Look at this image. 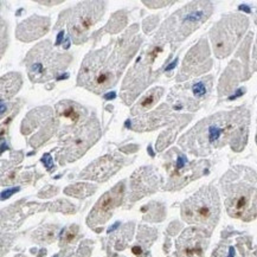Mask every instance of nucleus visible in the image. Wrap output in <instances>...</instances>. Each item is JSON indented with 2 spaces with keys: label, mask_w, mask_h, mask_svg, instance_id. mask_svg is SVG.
Listing matches in <instances>:
<instances>
[{
  "label": "nucleus",
  "mask_w": 257,
  "mask_h": 257,
  "mask_svg": "<svg viewBox=\"0 0 257 257\" xmlns=\"http://www.w3.org/2000/svg\"><path fill=\"white\" fill-rule=\"evenodd\" d=\"M249 120V110L245 107L211 115L184 135L179 145L187 152L199 157L207 156L211 151L225 145L239 152L248 140Z\"/></svg>",
  "instance_id": "1"
},
{
  "label": "nucleus",
  "mask_w": 257,
  "mask_h": 257,
  "mask_svg": "<svg viewBox=\"0 0 257 257\" xmlns=\"http://www.w3.org/2000/svg\"><path fill=\"white\" fill-rule=\"evenodd\" d=\"M138 39V36L127 32L114 47L108 45L89 55L81 67L78 84L95 93L113 87L124 65L140 47Z\"/></svg>",
  "instance_id": "2"
},
{
  "label": "nucleus",
  "mask_w": 257,
  "mask_h": 257,
  "mask_svg": "<svg viewBox=\"0 0 257 257\" xmlns=\"http://www.w3.org/2000/svg\"><path fill=\"white\" fill-rule=\"evenodd\" d=\"M257 173L244 166L230 170L220 180L230 217L243 222L257 219Z\"/></svg>",
  "instance_id": "3"
},
{
  "label": "nucleus",
  "mask_w": 257,
  "mask_h": 257,
  "mask_svg": "<svg viewBox=\"0 0 257 257\" xmlns=\"http://www.w3.org/2000/svg\"><path fill=\"white\" fill-rule=\"evenodd\" d=\"M220 216V200L213 186H204L181 204V218L186 223L205 229L210 233Z\"/></svg>",
  "instance_id": "4"
},
{
  "label": "nucleus",
  "mask_w": 257,
  "mask_h": 257,
  "mask_svg": "<svg viewBox=\"0 0 257 257\" xmlns=\"http://www.w3.org/2000/svg\"><path fill=\"white\" fill-rule=\"evenodd\" d=\"M212 12L213 6L209 2L190 3L165 22L159 35L170 42L183 41L206 22Z\"/></svg>",
  "instance_id": "5"
},
{
  "label": "nucleus",
  "mask_w": 257,
  "mask_h": 257,
  "mask_svg": "<svg viewBox=\"0 0 257 257\" xmlns=\"http://www.w3.org/2000/svg\"><path fill=\"white\" fill-rule=\"evenodd\" d=\"M71 57L51 50L50 42H44L29 52L26 57L29 77L32 82H47L68 67Z\"/></svg>",
  "instance_id": "6"
},
{
  "label": "nucleus",
  "mask_w": 257,
  "mask_h": 257,
  "mask_svg": "<svg viewBox=\"0 0 257 257\" xmlns=\"http://www.w3.org/2000/svg\"><path fill=\"white\" fill-rule=\"evenodd\" d=\"M248 25L249 21L242 15H229L220 19L210 31L216 57L224 58L231 54Z\"/></svg>",
  "instance_id": "7"
},
{
  "label": "nucleus",
  "mask_w": 257,
  "mask_h": 257,
  "mask_svg": "<svg viewBox=\"0 0 257 257\" xmlns=\"http://www.w3.org/2000/svg\"><path fill=\"white\" fill-rule=\"evenodd\" d=\"M166 171L169 173V183L166 190H180L191 181L209 172L210 163L206 160L189 161L179 150L173 148L166 156Z\"/></svg>",
  "instance_id": "8"
},
{
  "label": "nucleus",
  "mask_w": 257,
  "mask_h": 257,
  "mask_svg": "<svg viewBox=\"0 0 257 257\" xmlns=\"http://www.w3.org/2000/svg\"><path fill=\"white\" fill-rule=\"evenodd\" d=\"M104 11V3L85 2L71 10L68 21V30L70 37L76 44L85 41L89 31L102 17Z\"/></svg>",
  "instance_id": "9"
},
{
  "label": "nucleus",
  "mask_w": 257,
  "mask_h": 257,
  "mask_svg": "<svg viewBox=\"0 0 257 257\" xmlns=\"http://www.w3.org/2000/svg\"><path fill=\"white\" fill-rule=\"evenodd\" d=\"M209 231L198 226L184 230L176 240V249L169 257H205L210 243Z\"/></svg>",
  "instance_id": "10"
},
{
  "label": "nucleus",
  "mask_w": 257,
  "mask_h": 257,
  "mask_svg": "<svg viewBox=\"0 0 257 257\" xmlns=\"http://www.w3.org/2000/svg\"><path fill=\"white\" fill-rule=\"evenodd\" d=\"M124 198V183L121 181L115 185L113 189L105 192L97 203L95 204L93 210L89 213L87 223L90 228L103 225L113 215L114 210L121 205Z\"/></svg>",
  "instance_id": "11"
},
{
  "label": "nucleus",
  "mask_w": 257,
  "mask_h": 257,
  "mask_svg": "<svg viewBox=\"0 0 257 257\" xmlns=\"http://www.w3.org/2000/svg\"><path fill=\"white\" fill-rule=\"evenodd\" d=\"M211 67H212V61L210 57L209 45H207L206 39L202 38L187 52L180 74L178 75V81L181 82L190 77L198 76L209 71Z\"/></svg>",
  "instance_id": "12"
},
{
  "label": "nucleus",
  "mask_w": 257,
  "mask_h": 257,
  "mask_svg": "<svg viewBox=\"0 0 257 257\" xmlns=\"http://www.w3.org/2000/svg\"><path fill=\"white\" fill-rule=\"evenodd\" d=\"M211 257H257V243L251 236L235 232L220 240Z\"/></svg>",
  "instance_id": "13"
},
{
  "label": "nucleus",
  "mask_w": 257,
  "mask_h": 257,
  "mask_svg": "<svg viewBox=\"0 0 257 257\" xmlns=\"http://www.w3.org/2000/svg\"><path fill=\"white\" fill-rule=\"evenodd\" d=\"M98 134L96 121H88L83 127L78 128L77 132L71 133L70 137L64 138V158H67L68 161L76 160L97 140Z\"/></svg>",
  "instance_id": "14"
},
{
  "label": "nucleus",
  "mask_w": 257,
  "mask_h": 257,
  "mask_svg": "<svg viewBox=\"0 0 257 257\" xmlns=\"http://www.w3.org/2000/svg\"><path fill=\"white\" fill-rule=\"evenodd\" d=\"M123 160L121 157H116L114 154L104 156L100 159L95 160L90 164L83 172H81V178L83 179H91L96 181H104L108 178L116 173L122 167Z\"/></svg>",
  "instance_id": "15"
},
{
  "label": "nucleus",
  "mask_w": 257,
  "mask_h": 257,
  "mask_svg": "<svg viewBox=\"0 0 257 257\" xmlns=\"http://www.w3.org/2000/svg\"><path fill=\"white\" fill-rule=\"evenodd\" d=\"M132 200L141 199L148 193H152L159 186V176L152 169L138 170L132 177Z\"/></svg>",
  "instance_id": "16"
},
{
  "label": "nucleus",
  "mask_w": 257,
  "mask_h": 257,
  "mask_svg": "<svg viewBox=\"0 0 257 257\" xmlns=\"http://www.w3.org/2000/svg\"><path fill=\"white\" fill-rule=\"evenodd\" d=\"M49 26H50V21L48 18L35 16V17L23 22L18 26L17 36L23 42L35 41V39L42 37L43 35L47 34Z\"/></svg>",
  "instance_id": "17"
},
{
  "label": "nucleus",
  "mask_w": 257,
  "mask_h": 257,
  "mask_svg": "<svg viewBox=\"0 0 257 257\" xmlns=\"http://www.w3.org/2000/svg\"><path fill=\"white\" fill-rule=\"evenodd\" d=\"M22 85V77L21 75L8 74L6 76L2 78V100L4 101L5 98H9L15 95L19 90Z\"/></svg>",
  "instance_id": "18"
},
{
  "label": "nucleus",
  "mask_w": 257,
  "mask_h": 257,
  "mask_svg": "<svg viewBox=\"0 0 257 257\" xmlns=\"http://www.w3.org/2000/svg\"><path fill=\"white\" fill-rule=\"evenodd\" d=\"M163 94H164L163 88L159 87V88L152 89V90H151L150 93L146 95V96L141 98L139 103L135 105L132 113L135 115L138 113H141V111H146L148 109H151V108H152L153 105L160 100V97L163 96Z\"/></svg>",
  "instance_id": "19"
},
{
  "label": "nucleus",
  "mask_w": 257,
  "mask_h": 257,
  "mask_svg": "<svg viewBox=\"0 0 257 257\" xmlns=\"http://www.w3.org/2000/svg\"><path fill=\"white\" fill-rule=\"evenodd\" d=\"M57 109L61 116L70 120L72 123H76L77 121L81 120L82 111H83V108H81L76 103H71V102H64V103L61 102L57 105Z\"/></svg>",
  "instance_id": "20"
},
{
  "label": "nucleus",
  "mask_w": 257,
  "mask_h": 257,
  "mask_svg": "<svg viewBox=\"0 0 257 257\" xmlns=\"http://www.w3.org/2000/svg\"><path fill=\"white\" fill-rule=\"evenodd\" d=\"M211 89H212V77L211 76L204 77L191 85V91H192V95L197 101H202L206 98Z\"/></svg>",
  "instance_id": "21"
},
{
  "label": "nucleus",
  "mask_w": 257,
  "mask_h": 257,
  "mask_svg": "<svg viewBox=\"0 0 257 257\" xmlns=\"http://www.w3.org/2000/svg\"><path fill=\"white\" fill-rule=\"evenodd\" d=\"M95 191H96V187L90 184H75V185L67 187L64 192L68 196L76 197V198H85V197L93 194Z\"/></svg>",
  "instance_id": "22"
},
{
  "label": "nucleus",
  "mask_w": 257,
  "mask_h": 257,
  "mask_svg": "<svg viewBox=\"0 0 257 257\" xmlns=\"http://www.w3.org/2000/svg\"><path fill=\"white\" fill-rule=\"evenodd\" d=\"M56 231H57V228L52 225H47L44 228L39 229L37 232H36V239H38L39 242H47L50 243L55 239Z\"/></svg>",
  "instance_id": "23"
},
{
  "label": "nucleus",
  "mask_w": 257,
  "mask_h": 257,
  "mask_svg": "<svg viewBox=\"0 0 257 257\" xmlns=\"http://www.w3.org/2000/svg\"><path fill=\"white\" fill-rule=\"evenodd\" d=\"M78 233V226L77 225H71L70 228H68L64 232H62V237H61V244L62 245H67L70 244V243L76 238Z\"/></svg>",
  "instance_id": "24"
},
{
  "label": "nucleus",
  "mask_w": 257,
  "mask_h": 257,
  "mask_svg": "<svg viewBox=\"0 0 257 257\" xmlns=\"http://www.w3.org/2000/svg\"><path fill=\"white\" fill-rule=\"evenodd\" d=\"M42 161H43V164L45 165V167H47L48 170H51L52 167H54V165H52L54 163H52V158H51L50 154H45V156H43Z\"/></svg>",
  "instance_id": "25"
},
{
  "label": "nucleus",
  "mask_w": 257,
  "mask_h": 257,
  "mask_svg": "<svg viewBox=\"0 0 257 257\" xmlns=\"http://www.w3.org/2000/svg\"><path fill=\"white\" fill-rule=\"evenodd\" d=\"M252 70L253 71L257 70V39L255 42V47H253V51H252Z\"/></svg>",
  "instance_id": "26"
},
{
  "label": "nucleus",
  "mask_w": 257,
  "mask_h": 257,
  "mask_svg": "<svg viewBox=\"0 0 257 257\" xmlns=\"http://www.w3.org/2000/svg\"><path fill=\"white\" fill-rule=\"evenodd\" d=\"M18 190H19V189L17 187V189H11V190H6V191H4V192L2 193V199H8V198H10V197H11L13 193L17 192Z\"/></svg>",
  "instance_id": "27"
},
{
  "label": "nucleus",
  "mask_w": 257,
  "mask_h": 257,
  "mask_svg": "<svg viewBox=\"0 0 257 257\" xmlns=\"http://www.w3.org/2000/svg\"><path fill=\"white\" fill-rule=\"evenodd\" d=\"M64 38V32L63 31H61L58 34V37H57V41H56V45H59L61 44V42H62V39Z\"/></svg>",
  "instance_id": "28"
},
{
  "label": "nucleus",
  "mask_w": 257,
  "mask_h": 257,
  "mask_svg": "<svg viewBox=\"0 0 257 257\" xmlns=\"http://www.w3.org/2000/svg\"><path fill=\"white\" fill-rule=\"evenodd\" d=\"M115 96H116V94H115L114 91H111V93L105 94L104 98H105V100H113V98H115Z\"/></svg>",
  "instance_id": "29"
},
{
  "label": "nucleus",
  "mask_w": 257,
  "mask_h": 257,
  "mask_svg": "<svg viewBox=\"0 0 257 257\" xmlns=\"http://www.w3.org/2000/svg\"><path fill=\"white\" fill-rule=\"evenodd\" d=\"M176 64H177V59H176V61H174V62H173V63H172V64H171V65H170V67H169V68H167V69H166V71H167V70H171V69H173L174 67H176Z\"/></svg>",
  "instance_id": "30"
},
{
  "label": "nucleus",
  "mask_w": 257,
  "mask_h": 257,
  "mask_svg": "<svg viewBox=\"0 0 257 257\" xmlns=\"http://www.w3.org/2000/svg\"><path fill=\"white\" fill-rule=\"evenodd\" d=\"M256 141H257V135H256Z\"/></svg>",
  "instance_id": "31"
}]
</instances>
